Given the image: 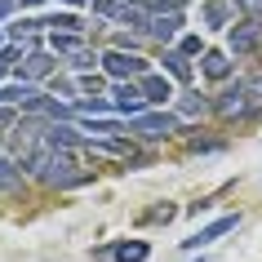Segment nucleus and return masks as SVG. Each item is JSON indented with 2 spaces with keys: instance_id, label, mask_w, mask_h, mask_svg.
<instances>
[{
  "instance_id": "1",
  "label": "nucleus",
  "mask_w": 262,
  "mask_h": 262,
  "mask_svg": "<svg viewBox=\"0 0 262 262\" xmlns=\"http://www.w3.org/2000/svg\"><path fill=\"white\" fill-rule=\"evenodd\" d=\"M23 169L36 182H45V187H76V182L89 178V173H80L76 147H54V142H45L31 156H23Z\"/></svg>"
},
{
  "instance_id": "2",
  "label": "nucleus",
  "mask_w": 262,
  "mask_h": 262,
  "mask_svg": "<svg viewBox=\"0 0 262 262\" xmlns=\"http://www.w3.org/2000/svg\"><path fill=\"white\" fill-rule=\"evenodd\" d=\"M213 111L222 120H258V102H253V89L245 80L240 84H227L218 98H213Z\"/></svg>"
},
{
  "instance_id": "3",
  "label": "nucleus",
  "mask_w": 262,
  "mask_h": 262,
  "mask_svg": "<svg viewBox=\"0 0 262 262\" xmlns=\"http://www.w3.org/2000/svg\"><path fill=\"white\" fill-rule=\"evenodd\" d=\"M129 134L142 142H165L178 134V116H169V111H138V116H129Z\"/></svg>"
},
{
  "instance_id": "4",
  "label": "nucleus",
  "mask_w": 262,
  "mask_h": 262,
  "mask_svg": "<svg viewBox=\"0 0 262 262\" xmlns=\"http://www.w3.org/2000/svg\"><path fill=\"white\" fill-rule=\"evenodd\" d=\"M102 71H107L111 80H142V76L151 71V62H147L138 49H116V45H111L107 54H102Z\"/></svg>"
},
{
  "instance_id": "5",
  "label": "nucleus",
  "mask_w": 262,
  "mask_h": 262,
  "mask_svg": "<svg viewBox=\"0 0 262 262\" xmlns=\"http://www.w3.org/2000/svg\"><path fill=\"white\" fill-rule=\"evenodd\" d=\"M227 45H231V54H258L262 49V18H245V23L227 27Z\"/></svg>"
},
{
  "instance_id": "6",
  "label": "nucleus",
  "mask_w": 262,
  "mask_h": 262,
  "mask_svg": "<svg viewBox=\"0 0 262 262\" xmlns=\"http://www.w3.org/2000/svg\"><path fill=\"white\" fill-rule=\"evenodd\" d=\"M54 67H58V54L31 49V54H23V62H14V76H18V80H27V84H36V80H45Z\"/></svg>"
},
{
  "instance_id": "7",
  "label": "nucleus",
  "mask_w": 262,
  "mask_h": 262,
  "mask_svg": "<svg viewBox=\"0 0 262 262\" xmlns=\"http://www.w3.org/2000/svg\"><path fill=\"white\" fill-rule=\"evenodd\" d=\"M111 107L120 111V116H138V111H147L151 102H147V94H142V84L138 80H116V89H111Z\"/></svg>"
},
{
  "instance_id": "8",
  "label": "nucleus",
  "mask_w": 262,
  "mask_h": 262,
  "mask_svg": "<svg viewBox=\"0 0 262 262\" xmlns=\"http://www.w3.org/2000/svg\"><path fill=\"white\" fill-rule=\"evenodd\" d=\"M235 227H240V213H227V218H218V222H209V227H200L195 235H187L182 245H187V249H205V245H213L218 235L235 231Z\"/></svg>"
},
{
  "instance_id": "9",
  "label": "nucleus",
  "mask_w": 262,
  "mask_h": 262,
  "mask_svg": "<svg viewBox=\"0 0 262 262\" xmlns=\"http://www.w3.org/2000/svg\"><path fill=\"white\" fill-rule=\"evenodd\" d=\"M138 84H142V94H147L151 107H165L169 98H173V76H165V71H147Z\"/></svg>"
},
{
  "instance_id": "10",
  "label": "nucleus",
  "mask_w": 262,
  "mask_h": 262,
  "mask_svg": "<svg viewBox=\"0 0 262 262\" xmlns=\"http://www.w3.org/2000/svg\"><path fill=\"white\" fill-rule=\"evenodd\" d=\"M178 31H182V9H178V14H151V27H147V36H151V40L169 45Z\"/></svg>"
},
{
  "instance_id": "11",
  "label": "nucleus",
  "mask_w": 262,
  "mask_h": 262,
  "mask_svg": "<svg viewBox=\"0 0 262 262\" xmlns=\"http://www.w3.org/2000/svg\"><path fill=\"white\" fill-rule=\"evenodd\" d=\"M147 240H120V245H111L102 258H111V262H147Z\"/></svg>"
},
{
  "instance_id": "12",
  "label": "nucleus",
  "mask_w": 262,
  "mask_h": 262,
  "mask_svg": "<svg viewBox=\"0 0 262 262\" xmlns=\"http://www.w3.org/2000/svg\"><path fill=\"white\" fill-rule=\"evenodd\" d=\"M23 178H27L23 160H5V156H0V195H14V191H23Z\"/></svg>"
},
{
  "instance_id": "13",
  "label": "nucleus",
  "mask_w": 262,
  "mask_h": 262,
  "mask_svg": "<svg viewBox=\"0 0 262 262\" xmlns=\"http://www.w3.org/2000/svg\"><path fill=\"white\" fill-rule=\"evenodd\" d=\"M200 76H209V80H227V76H231L227 54H222V49H205V54H200Z\"/></svg>"
},
{
  "instance_id": "14",
  "label": "nucleus",
  "mask_w": 262,
  "mask_h": 262,
  "mask_svg": "<svg viewBox=\"0 0 262 262\" xmlns=\"http://www.w3.org/2000/svg\"><path fill=\"white\" fill-rule=\"evenodd\" d=\"M160 62H165V71L169 76H173V80H191V58L182 54V49H165V58H160Z\"/></svg>"
},
{
  "instance_id": "15",
  "label": "nucleus",
  "mask_w": 262,
  "mask_h": 262,
  "mask_svg": "<svg viewBox=\"0 0 262 262\" xmlns=\"http://www.w3.org/2000/svg\"><path fill=\"white\" fill-rule=\"evenodd\" d=\"M80 45H84L80 31H49V49H54V54H62V58H71Z\"/></svg>"
},
{
  "instance_id": "16",
  "label": "nucleus",
  "mask_w": 262,
  "mask_h": 262,
  "mask_svg": "<svg viewBox=\"0 0 262 262\" xmlns=\"http://www.w3.org/2000/svg\"><path fill=\"white\" fill-rule=\"evenodd\" d=\"M178 111H182V116H205V111H213V98L187 94V98H178Z\"/></svg>"
},
{
  "instance_id": "17",
  "label": "nucleus",
  "mask_w": 262,
  "mask_h": 262,
  "mask_svg": "<svg viewBox=\"0 0 262 262\" xmlns=\"http://www.w3.org/2000/svg\"><path fill=\"white\" fill-rule=\"evenodd\" d=\"M40 27H45V18H18L14 27H9V36H14L18 45H27V40H31V36H36Z\"/></svg>"
},
{
  "instance_id": "18",
  "label": "nucleus",
  "mask_w": 262,
  "mask_h": 262,
  "mask_svg": "<svg viewBox=\"0 0 262 262\" xmlns=\"http://www.w3.org/2000/svg\"><path fill=\"white\" fill-rule=\"evenodd\" d=\"M71 67H76V71H94V67H102V54L89 49V45H80V49L71 54Z\"/></svg>"
},
{
  "instance_id": "19",
  "label": "nucleus",
  "mask_w": 262,
  "mask_h": 262,
  "mask_svg": "<svg viewBox=\"0 0 262 262\" xmlns=\"http://www.w3.org/2000/svg\"><path fill=\"white\" fill-rule=\"evenodd\" d=\"M173 218H178V209L165 200L160 209H147V213H142V227H160V222H173Z\"/></svg>"
},
{
  "instance_id": "20",
  "label": "nucleus",
  "mask_w": 262,
  "mask_h": 262,
  "mask_svg": "<svg viewBox=\"0 0 262 262\" xmlns=\"http://www.w3.org/2000/svg\"><path fill=\"white\" fill-rule=\"evenodd\" d=\"M45 27H49V31H84L76 14H49V18H45Z\"/></svg>"
},
{
  "instance_id": "21",
  "label": "nucleus",
  "mask_w": 262,
  "mask_h": 262,
  "mask_svg": "<svg viewBox=\"0 0 262 262\" xmlns=\"http://www.w3.org/2000/svg\"><path fill=\"white\" fill-rule=\"evenodd\" d=\"M94 14H98V18H111V23H120L124 0H94Z\"/></svg>"
},
{
  "instance_id": "22",
  "label": "nucleus",
  "mask_w": 262,
  "mask_h": 262,
  "mask_svg": "<svg viewBox=\"0 0 262 262\" xmlns=\"http://www.w3.org/2000/svg\"><path fill=\"white\" fill-rule=\"evenodd\" d=\"M76 111H84V116H102V111H111V102L107 98H76Z\"/></svg>"
},
{
  "instance_id": "23",
  "label": "nucleus",
  "mask_w": 262,
  "mask_h": 262,
  "mask_svg": "<svg viewBox=\"0 0 262 262\" xmlns=\"http://www.w3.org/2000/svg\"><path fill=\"white\" fill-rule=\"evenodd\" d=\"M205 23L209 27H222V23H227V0H209L205 5Z\"/></svg>"
},
{
  "instance_id": "24",
  "label": "nucleus",
  "mask_w": 262,
  "mask_h": 262,
  "mask_svg": "<svg viewBox=\"0 0 262 262\" xmlns=\"http://www.w3.org/2000/svg\"><path fill=\"white\" fill-rule=\"evenodd\" d=\"M142 9H147V14H178L182 9V0H138Z\"/></svg>"
},
{
  "instance_id": "25",
  "label": "nucleus",
  "mask_w": 262,
  "mask_h": 262,
  "mask_svg": "<svg viewBox=\"0 0 262 262\" xmlns=\"http://www.w3.org/2000/svg\"><path fill=\"white\" fill-rule=\"evenodd\" d=\"M89 134H94V138H116L120 124H116V120H94V116H89Z\"/></svg>"
},
{
  "instance_id": "26",
  "label": "nucleus",
  "mask_w": 262,
  "mask_h": 262,
  "mask_svg": "<svg viewBox=\"0 0 262 262\" xmlns=\"http://www.w3.org/2000/svg\"><path fill=\"white\" fill-rule=\"evenodd\" d=\"M231 5H235L245 18H262V0H231Z\"/></svg>"
},
{
  "instance_id": "27",
  "label": "nucleus",
  "mask_w": 262,
  "mask_h": 262,
  "mask_svg": "<svg viewBox=\"0 0 262 262\" xmlns=\"http://www.w3.org/2000/svg\"><path fill=\"white\" fill-rule=\"evenodd\" d=\"M218 138H187V151H218Z\"/></svg>"
},
{
  "instance_id": "28",
  "label": "nucleus",
  "mask_w": 262,
  "mask_h": 262,
  "mask_svg": "<svg viewBox=\"0 0 262 262\" xmlns=\"http://www.w3.org/2000/svg\"><path fill=\"white\" fill-rule=\"evenodd\" d=\"M84 89V94H102V80H98V76H89V71H80V80H76Z\"/></svg>"
},
{
  "instance_id": "29",
  "label": "nucleus",
  "mask_w": 262,
  "mask_h": 262,
  "mask_svg": "<svg viewBox=\"0 0 262 262\" xmlns=\"http://www.w3.org/2000/svg\"><path fill=\"white\" fill-rule=\"evenodd\" d=\"M182 54L191 58V54H205V49H200V36H182V45H178Z\"/></svg>"
},
{
  "instance_id": "30",
  "label": "nucleus",
  "mask_w": 262,
  "mask_h": 262,
  "mask_svg": "<svg viewBox=\"0 0 262 262\" xmlns=\"http://www.w3.org/2000/svg\"><path fill=\"white\" fill-rule=\"evenodd\" d=\"M0 129H14V111H0Z\"/></svg>"
},
{
  "instance_id": "31",
  "label": "nucleus",
  "mask_w": 262,
  "mask_h": 262,
  "mask_svg": "<svg viewBox=\"0 0 262 262\" xmlns=\"http://www.w3.org/2000/svg\"><path fill=\"white\" fill-rule=\"evenodd\" d=\"M14 5H18V0H0V18L9 14V9H14Z\"/></svg>"
},
{
  "instance_id": "32",
  "label": "nucleus",
  "mask_w": 262,
  "mask_h": 262,
  "mask_svg": "<svg viewBox=\"0 0 262 262\" xmlns=\"http://www.w3.org/2000/svg\"><path fill=\"white\" fill-rule=\"evenodd\" d=\"M124 5H138V0H124Z\"/></svg>"
},
{
  "instance_id": "33",
  "label": "nucleus",
  "mask_w": 262,
  "mask_h": 262,
  "mask_svg": "<svg viewBox=\"0 0 262 262\" xmlns=\"http://www.w3.org/2000/svg\"><path fill=\"white\" fill-rule=\"evenodd\" d=\"M200 262H205V258H200Z\"/></svg>"
}]
</instances>
